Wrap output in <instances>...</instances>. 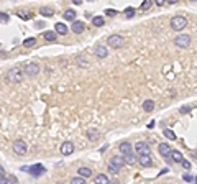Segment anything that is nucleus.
Here are the masks:
<instances>
[{"mask_svg":"<svg viewBox=\"0 0 197 184\" xmlns=\"http://www.w3.org/2000/svg\"><path fill=\"white\" fill-rule=\"evenodd\" d=\"M171 28L176 30V31H181V30H184L187 26V18L182 17V15H176V17L171 18Z\"/></svg>","mask_w":197,"mask_h":184,"instance_id":"obj_1","label":"nucleus"},{"mask_svg":"<svg viewBox=\"0 0 197 184\" xmlns=\"http://www.w3.org/2000/svg\"><path fill=\"white\" fill-rule=\"evenodd\" d=\"M17 15L20 18H23V20H30V15H26V12H18Z\"/></svg>","mask_w":197,"mask_h":184,"instance_id":"obj_35","label":"nucleus"},{"mask_svg":"<svg viewBox=\"0 0 197 184\" xmlns=\"http://www.w3.org/2000/svg\"><path fill=\"white\" fill-rule=\"evenodd\" d=\"M8 20H10V17L7 13H0V23H8Z\"/></svg>","mask_w":197,"mask_h":184,"instance_id":"obj_30","label":"nucleus"},{"mask_svg":"<svg viewBox=\"0 0 197 184\" xmlns=\"http://www.w3.org/2000/svg\"><path fill=\"white\" fill-rule=\"evenodd\" d=\"M63 17H64V20L72 21V23H74V21H76V12H74V10H71V8H69V10H66V12H64V15H63Z\"/></svg>","mask_w":197,"mask_h":184,"instance_id":"obj_19","label":"nucleus"},{"mask_svg":"<svg viewBox=\"0 0 197 184\" xmlns=\"http://www.w3.org/2000/svg\"><path fill=\"white\" fill-rule=\"evenodd\" d=\"M105 13L109 15V17H115V15H117V12H115V10H110V8H109V10H105Z\"/></svg>","mask_w":197,"mask_h":184,"instance_id":"obj_37","label":"nucleus"},{"mask_svg":"<svg viewBox=\"0 0 197 184\" xmlns=\"http://www.w3.org/2000/svg\"><path fill=\"white\" fill-rule=\"evenodd\" d=\"M35 45H36V39H35V38H26V39L23 41V46H25V48H33Z\"/></svg>","mask_w":197,"mask_h":184,"instance_id":"obj_26","label":"nucleus"},{"mask_svg":"<svg viewBox=\"0 0 197 184\" xmlns=\"http://www.w3.org/2000/svg\"><path fill=\"white\" fill-rule=\"evenodd\" d=\"M107 45H109L110 48L118 50V48H123V46H125V38L120 36V35H112V36H109V39H107Z\"/></svg>","mask_w":197,"mask_h":184,"instance_id":"obj_3","label":"nucleus"},{"mask_svg":"<svg viewBox=\"0 0 197 184\" xmlns=\"http://www.w3.org/2000/svg\"><path fill=\"white\" fill-rule=\"evenodd\" d=\"M189 107H182V109H181V113H187V112H189Z\"/></svg>","mask_w":197,"mask_h":184,"instance_id":"obj_40","label":"nucleus"},{"mask_svg":"<svg viewBox=\"0 0 197 184\" xmlns=\"http://www.w3.org/2000/svg\"><path fill=\"white\" fill-rule=\"evenodd\" d=\"M123 161H125L127 164H136L138 159H136V156H135L133 153H130V155H125V156H123Z\"/></svg>","mask_w":197,"mask_h":184,"instance_id":"obj_21","label":"nucleus"},{"mask_svg":"<svg viewBox=\"0 0 197 184\" xmlns=\"http://www.w3.org/2000/svg\"><path fill=\"white\" fill-rule=\"evenodd\" d=\"M38 72H39V66H38V64L31 63V64H26V66H25V74L30 76V77L36 76Z\"/></svg>","mask_w":197,"mask_h":184,"instance_id":"obj_8","label":"nucleus"},{"mask_svg":"<svg viewBox=\"0 0 197 184\" xmlns=\"http://www.w3.org/2000/svg\"><path fill=\"white\" fill-rule=\"evenodd\" d=\"M171 146L168 145V143H161L159 145V155L161 156H164V158H169V155H171Z\"/></svg>","mask_w":197,"mask_h":184,"instance_id":"obj_12","label":"nucleus"},{"mask_svg":"<svg viewBox=\"0 0 197 184\" xmlns=\"http://www.w3.org/2000/svg\"><path fill=\"white\" fill-rule=\"evenodd\" d=\"M13 151L17 153V155L23 156L25 153H26V143H25L23 140H17V142L13 143Z\"/></svg>","mask_w":197,"mask_h":184,"instance_id":"obj_7","label":"nucleus"},{"mask_svg":"<svg viewBox=\"0 0 197 184\" xmlns=\"http://www.w3.org/2000/svg\"><path fill=\"white\" fill-rule=\"evenodd\" d=\"M169 156H171V159H172V161H174V163H181V161H182V153H181V151H177V150H172V151H171V155H169Z\"/></svg>","mask_w":197,"mask_h":184,"instance_id":"obj_16","label":"nucleus"},{"mask_svg":"<svg viewBox=\"0 0 197 184\" xmlns=\"http://www.w3.org/2000/svg\"><path fill=\"white\" fill-rule=\"evenodd\" d=\"M196 156H197V150H196Z\"/></svg>","mask_w":197,"mask_h":184,"instance_id":"obj_42","label":"nucleus"},{"mask_svg":"<svg viewBox=\"0 0 197 184\" xmlns=\"http://www.w3.org/2000/svg\"><path fill=\"white\" fill-rule=\"evenodd\" d=\"M39 13H41L43 15V17H53V15H54V12L53 10H51V8H46V7H43L41 8V10H39Z\"/></svg>","mask_w":197,"mask_h":184,"instance_id":"obj_25","label":"nucleus"},{"mask_svg":"<svg viewBox=\"0 0 197 184\" xmlns=\"http://www.w3.org/2000/svg\"><path fill=\"white\" fill-rule=\"evenodd\" d=\"M196 184H197V177H196Z\"/></svg>","mask_w":197,"mask_h":184,"instance_id":"obj_41","label":"nucleus"},{"mask_svg":"<svg viewBox=\"0 0 197 184\" xmlns=\"http://www.w3.org/2000/svg\"><path fill=\"white\" fill-rule=\"evenodd\" d=\"M163 133H164V137L168 138V140H176V135H174V131L169 130V128H166V130L163 131Z\"/></svg>","mask_w":197,"mask_h":184,"instance_id":"obj_27","label":"nucleus"},{"mask_svg":"<svg viewBox=\"0 0 197 184\" xmlns=\"http://www.w3.org/2000/svg\"><path fill=\"white\" fill-rule=\"evenodd\" d=\"M143 110L144 112H153V110H155V102H153V100H144L143 102Z\"/></svg>","mask_w":197,"mask_h":184,"instance_id":"obj_22","label":"nucleus"},{"mask_svg":"<svg viewBox=\"0 0 197 184\" xmlns=\"http://www.w3.org/2000/svg\"><path fill=\"white\" fill-rule=\"evenodd\" d=\"M104 23H105L104 17H92V25L94 26H104Z\"/></svg>","mask_w":197,"mask_h":184,"instance_id":"obj_23","label":"nucleus"},{"mask_svg":"<svg viewBox=\"0 0 197 184\" xmlns=\"http://www.w3.org/2000/svg\"><path fill=\"white\" fill-rule=\"evenodd\" d=\"M77 173H79V177H84V179H87V177L92 176L90 168H85V166H81V168L77 169Z\"/></svg>","mask_w":197,"mask_h":184,"instance_id":"obj_14","label":"nucleus"},{"mask_svg":"<svg viewBox=\"0 0 197 184\" xmlns=\"http://www.w3.org/2000/svg\"><path fill=\"white\" fill-rule=\"evenodd\" d=\"M181 164H182L184 169H190V161H187V159H182V161H181Z\"/></svg>","mask_w":197,"mask_h":184,"instance_id":"obj_34","label":"nucleus"},{"mask_svg":"<svg viewBox=\"0 0 197 184\" xmlns=\"http://www.w3.org/2000/svg\"><path fill=\"white\" fill-rule=\"evenodd\" d=\"M118 150L123 153V155H130L131 153V145L128 142H125V143H122V145L118 146Z\"/></svg>","mask_w":197,"mask_h":184,"instance_id":"obj_20","label":"nucleus"},{"mask_svg":"<svg viewBox=\"0 0 197 184\" xmlns=\"http://www.w3.org/2000/svg\"><path fill=\"white\" fill-rule=\"evenodd\" d=\"M125 15H127V18H131L135 15V8H127V10H125Z\"/></svg>","mask_w":197,"mask_h":184,"instance_id":"obj_33","label":"nucleus"},{"mask_svg":"<svg viewBox=\"0 0 197 184\" xmlns=\"http://www.w3.org/2000/svg\"><path fill=\"white\" fill-rule=\"evenodd\" d=\"M94 183L95 184H110V179L105 176V174H99V176L94 177Z\"/></svg>","mask_w":197,"mask_h":184,"instance_id":"obj_18","label":"nucleus"},{"mask_svg":"<svg viewBox=\"0 0 197 184\" xmlns=\"http://www.w3.org/2000/svg\"><path fill=\"white\" fill-rule=\"evenodd\" d=\"M7 79L12 84H18V82H21V79H23V71H21L20 67H12L7 72Z\"/></svg>","mask_w":197,"mask_h":184,"instance_id":"obj_2","label":"nucleus"},{"mask_svg":"<svg viewBox=\"0 0 197 184\" xmlns=\"http://www.w3.org/2000/svg\"><path fill=\"white\" fill-rule=\"evenodd\" d=\"M0 184H8V177H5V176H0Z\"/></svg>","mask_w":197,"mask_h":184,"instance_id":"obj_38","label":"nucleus"},{"mask_svg":"<svg viewBox=\"0 0 197 184\" xmlns=\"http://www.w3.org/2000/svg\"><path fill=\"white\" fill-rule=\"evenodd\" d=\"M21 169L26 171V173H30V174H33V176H41V174L45 173V168H43V164H35V166H30V168L23 166Z\"/></svg>","mask_w":197,"mask_h":184,"instance_id":"obj_5","label":"nucleus"},{"mask_svg":"<svg viewBox=\"0 0 197 184\" xmlns=\"http://www.w3.org/2000/svg\"><path fill=\"white\" fill-rule=\"evenodd\" d=\"M174 43H176L177 48L186 50V48H189V46H190V36L189 35H179V36L174 38Z\"/></svg>","mask_w":197,"mask_h":184,"instance_id":"obj_4","label":"nucleus"},{"mask_svg":"<svg viewBox=\"0 0 197 184\" xmlns=\"http://www.w3.org/2000/svg\"><path fill=\"white\" fill-rule=\"evenodd\" d=\"M71 28H72V33H76V35H81L82 31H84V28H85V25L84 23H82V21H74L72 23V26H71Z\"/></svg>","mask_w":197,"mask_h":184,"instance_id":"obj_13","label":"nucleus"},{"mask_svg":"<svg viewBox=\"0 0 197 184\" xmlns=\"http://www.w3.org/2000/svg\"><path fill=\"white\" fill-rule=\"evenodd\" d=\"M138 163H140L143 168H150V166H153L151 155H141V156H138Z\"/></svg>","mask_w":197,"mask_h":184,"instance_id":"obj_10","label":"nucleus"},{"mask_svg":"<svg viewBox=\"0 0 197 184\" xmlns=\"http://www.w3.org/2000/svg\"><path fill=\"white\" fill-rule=\"evenodd\" d=\"M77 64H79L81 67H85V66H87V61H85L82 56H79V58H77Z\"/></svg>","mask_w":197,"mask_h":184,"instance_id":"obj_32","label":"nucleus"},{"mask_svg":"<svg viewBox=\"0 0 197 184\" xmlns=\"http://www.w3.org/2000/svg\"><path fill=\"white\" fill-rule=\"evenodd\" d=\"M135 151H136L138 156H141V155H150L151 150H150V145H148L146 142H140L135 145Z\"/></svg>","mask_w":197,"mask_h":184,"instance_id":"obj_6","label":"nucleus"},{"mask_svg":"<svg viewBox=\"0 0 197 184\" xmlns=\"http://www.w3.org/2000/svg\"><path fill=\"white\" fill-rule=\"evenodd\" d=\"M109 171H110L112 174H118V173H120V168L113 166V164H109Z\"/></svg>","mask_w":197,"mask_h":184,"instance_id":"obj_31","label":"nucleus"},{"mask_svg":"<svg viewBox=\"0 0 197 184\" xmlns=\"http://www.w3.org/2000/svg\"><path fill=\"white\" fill-rule=\"evenodd\" d=\"M182 179L186 181V183H190V181H192V177H190L189 174H184V176H182Z\"/></svg>","mask_w":197,"mask_h":184,"instance_id":"obj_39","label":"nucleus"},{"mask_svg":"<svg viewBox=\"0 0 197 184\" xmlns=\"http://www.w3.org/2000/svg\"><path fill=\"white\" fill-rule=\"evenodd\" d=\"M58 35L54 31H45V39H48V41H56Z\"/></svg>","mask_w":197,"mask_h":184,"instance_id":"obj_24","label":"nucleus"},{"mask_svg":"<svg viewBox=\"0 0 197 184\" xmlns=\"http://www.w3.org/2000/svg\"><path fill=\"white\" fill-rule=\"evenodd\" d=\"M67 31H69V30H67V26L64 25V23H59V21H58L56 25H54V33H56V35L64 36V35H67Z\"/></svg>","mask_w":197,"mask_h":184,"instance_id":"obj_11","label":"nucleus"},{"mask_svg":"<svg viewBox=\"0 0 197 184\" xmlns=\"http://www.w3.org/2000/svg\"><path fill=\"white\" fill-rule=\"evenodd\" d=\"M151 7V2H150V0H148V2H143V4H141V8H143V10H146V8H150Z\"/></svg>","mask_w":197,"mask_h":184,"instance_id":"obj_36","label":"nucleus"},{"mask_svg":"<svg viewBox=\"0 0 197 184\" xmlns=\"http://www.w3.org/2000/svg\"><path fill=\"white\" fill-rule=\"evenodd\" d=\"M71 184H87V181L84 179V177H72V179H71Z\"/></svg>","mask_w":197,"mask_h":184,"instance_id":"obj_29","label":"nucleus"},{"mask_svg":"<svg viewBox=\"0 0 197 184\" xmlns=\"http://www.w3.org/2000/svg\"><path fill=\"white\" fill-rule=\"evenodd\" d=\"M87 137H89V140L94 142V140H97V138H99V131L97 130H89L87 131Z\"/></svg>","mask_w":197,"mask_h":184,"instance_id":"obj_28","label":"nucleus"},{"mask_svg":"<svg viewBox=\"0 0 197 184\" xmlns=\"http://www.w3.org/2000/svg\"><path fill=\"white\" fill-rule=\"evenodd\" d=\"M72 151H74V145H72V142H64L63 145H61V155H63V156H69V155H72Z\"/></svg>","mask_w":197,"mask_h":184,"instance_id":"obj_9","label":"nucleus"},{"mask_svg":"<svg viewBox=\"0 0 197 184\" xmlns=\"http://www.w3.org/2000/svg\"><path fill=\"white\" fill-rule=\"evenodd\" d=\"M107 54H109V51H107L105 46H97V50H95V56L100 58V59H104V58H107Z\"/></svg>","mask_w":197,"mask_h":184,"instance_id":"obj_15","label":"nucleus"},{"mask_svg":"<svg viewBox=\"0 0 197 184\" xmlns=\"http://www.w3.org/2000/svg\"><path fill=\"white\" fill-rule=\"evenodd\" d=\"M110 164H113V166H117V168H122V166H125V161H123V156H112V163Z\"/></svg>","mask_w":197,"mask_h":184,"instance_id":"obj_17","label":"nucleus"}]
</instances>
